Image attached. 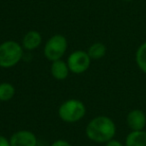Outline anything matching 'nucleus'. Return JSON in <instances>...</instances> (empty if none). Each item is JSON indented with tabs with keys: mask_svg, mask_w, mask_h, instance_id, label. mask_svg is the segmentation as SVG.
<instances>
[{
	"mask_svg": "<svg viewBox=\"0 0 146 146\" xmlns=\"http://www.w3.org/2000/svg\"><path fill=\"white\" fill-rule=\"evenodd\" d=\"M105 146H125V145H123L120 141H118V140H116L113 138V139H111L108 142H106Z\"/></svg>",
	"mask_w": 146,
	"mask_h": 146,
	"instance_id": "15",
	"label": "nucleus"
},
{
	"mask_svg": "<svg viewBox=\"0 0 146 146\" xmlns=\"http://www.w3.org/2000/svg\"><path fill=\"white\" fill-rule=\"evenodd\" d=\"M87 53L91 59L98 60L105 56L106 54V46L101 42H95L87 49Z\"/></svg>",
	"mask_w": 146,
	"mask_h": 146,
	"instance_id": "11",
	"label": "nucleus"
},
{
	"mask_svg": "<svg viewBox=\"0 0 146 146\" xmlns=\"http://www.w3.org/2000/svg\"><path fill=\"white\" fill-rule=\"evenodd\" d=\"M0 146H11L9 139H7L5 136L0 135Z\"/></svg>",
	"mask_w": 146,
	"mask_h": 146,
	"instance_id": "16",
	"label": "nucleus"
},
{
	"mask_svg": "<svg viewBox=\"0 0 146 146\" xmlns=\"http://www.w3.org/2000/svg\"><path fill=\"white\" fill-rule=\"evenodd\" d=\"M67 47H68L67 39L61 34H55L51 36L45 43L43 53L47 60L53 62L64 56Z\"/></svg>",
	"mask_w": 146,
	"mask_h": 146,
	"instance_id": "4",
	"label": "nucleus"
},
{
	"mask_svg": "<svg viewBox=\"0 0 146 146\" xmlns=\"http://www.w3.org/2000/svg\"><path fill=\"white\" fill-rule=\"evenodd\" d=\"M42 43V36L36 30H30L23 36L22 47L28 51H32L37 49Z\"/></svg>",
	"mask_w": 146,
	"mask_h": 146,
	"instance_id": "8",
	"label": "nucleus"
},
{
	"mask_svg": "<svg viewBox=\"0 0 146 146\" xmlns=\"http://www.w3.org/2000/svg\"><path fill=\"white\" fill-rule=\"evenodd\" d=\"M126 123L131 131L144 130L146 126V115L142 110L133 109L126 116Z\"/></svg>",
	"mask_w": 146,
	"mask_h": 146,
	"instance_id": "7",
	"label": "nucleus"
},
{
	"mask_svg": "<svg viewBox=\"0 0 146 146\" xmlns=\"http://www.w3.org/2000/svg\"><path fill=\"white\" fill-rule=\"evenodd\" d=\"M88 139L96 143H106L116 134V125L108 116H96L88 122L85 129Z\"/></svg>",
	"mask_w": 146,
	"mask_h": 146,
	"instance_id": "1",
	"label": "nucleus"
},
{
	"mask_svg": "<svg viewBox=\"0 0 146 146\" xmlns=\"http://www.w3.org/2000/svg\"><path fill=\"white\" fill-rule=\"evenodd\" d=\"M15 87L8 82L0 83V101L5 102L11 100L15 95Z\"/></svg>",
	"mask_w": 146,
	"mask_h": 146,
	"instance_id": "13",
	"label": "nucleus"
},
{
	"mask_svg": "<svg viewBox=\"0 0 146 146\" xmlns=\"http://www.w3.org/2000/svg\"><path fill=\"white\" fill-rule=\"evenodd\" d=\"M23 57V47L13 40L4 41L0 44V67L12 68L21 61Z\"/></svg>",
	"mask_w": 146,
	"mask_h": 146,
	"instance_id": "2",
	"label": "nucleus"
},
{
	"mask_svg": "<svg viewBox=\"0 0 146 146\" xmlns=\"http://www.w3.org/2000/svg\"><path fill=\"white\" fill-rule=\"evenodd\" d=\"M86 114V106L78 99H68L58 108V116L66 123H76Z\"/></svg>",
	"mask_w": 146,
	"mask_h": 146,
	"instance_id": "3",
	"label": "nucleus"
},
{
	"mask_svg": "<svg viewBox=\"0 0 146 146\" xmlns=\"http://www.w3.org/2000/svg\"><path fill=\"white\" fill-rule=\"evenodd\" d=\"M50 146H72L68 141L66 140H63V139H58L56 141H54Z\"/></svg>",
	"mask_w": 146,
	"mask_h": 146,
	"instance_id": "14",
	"label": "nucleus"
},
{
	"mask_svg": "<svg viewBox=\"0 0 146 146\" xmlns=\"http://www.w3.org/2000/svg\"><path fill=\"white\" fill-rule=\"evenodd\" d=\"M125 146H146V131H131L126 136Z\"/></svg>",
	"mask_w": 146,
	"mask_h": 146,
	"instance_id": "10",
	"label": "nucleus"
},
{
	"mask_svg": "<svg viewBox=\"0 0 146 146\" xmlns=\"http://www.w3.org/2000/svg\"><path fill=\"white\" fill-rule=\"evenodd\" d=\"M50 72L53 78L56 80H65L68 77L70 70L67 65V62H65L62 59L53 61L50 67Z\"/></svg>",
	"mask_w": 146,
	"mask_h": 146,
	"instance_id": "9",
	"label": "nucleus"
},
{
	"mask_svg": "<svg viewBox=\"0 0 146 146\" xmlns=\"http://www.w3.org/2000/svg\"><path fill=\"white\" fill-rule=\"evenodd\" d=\"M123 1H126V2H130V1H132V0H123Z\"/></svg>",
	"mask_w": 146,
	"mask_h": 146,
	"instance_id": "17",
	"label": "nucleus"
},
{
	"mask_svg": "<svg viewBox=\"0 0 146 146\" xmlns=\"http://www.w3.org/2000/svg\"><path fill=\"white\" fill-rule=\"evenodd\" d=\"M135 62L138 68L146 74V41L142 43L136 50Z\"/></svg>",
	"mask_w": 146,
	"mask_h": 146,
	"instance_id": "12",
	"label": "nucleus"
},
{
	"mask_svg": "<svg viewBox=\"0 0 146 146\" xmlns=\"http://www.w3.org/2000/svg\"><path fill=\"white\" fill-rule=\"evenodd\" d=\"M66 62L71 73L82 74L88 70L91 63V58L88 55L87 51L76 50L69 55Z\"/></svg>",
	"mask_w": 146,
	"mask_h": 146,
	"instance_id": "5",
	"label": "nucleus"
},
{
	"mask_svg": "<svg viewBox=\"0 0 146 146\" xmlns=\"http://www.w3.org/2000/svg\"><path fill=\"white\" fill-rule=\"evenodd\" d=\"M11 146H37V137L29 130H18L9 138Z\"/></svg>",
	"mask_w": 146,
	"mask_h": 146,
	"instance_id": "6",
	"label": "nucleus"
}]
</instances>
